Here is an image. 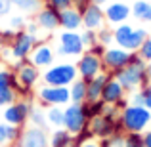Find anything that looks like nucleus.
Segmentation results:
<instances>
[{
	"label": "nucleus",
	"mask_w": 151,
	"mask_h": 147,
	"mask_svg": "<svg viewBox=\"0 0 151 147\" xmlns=\"http://www.w3.org/2000/svg\"><path fill=\"white\" fill-rule=\"evenodd\" d=\"M119 82L122 84V88L126 92H136L138 88H144L149 84V75H147V63L138 55V52H134L132 61L121 69L119 73L113 75Z\"/></svg>",
	"instance_id": "1"
},
{
	"label": "nucleus",
	"mask_w": 151,
	"mask_h": 147,
	"mask_svg": "<svg viewBox=\"0 0 151 147\" xmlns=\"http://www.w3.org/2000/svg\"><path fill=\"white\" fill-rule=\"evenodd\" d=\"M124 134H144L151 124V111L144 105H128L121 111Z\"/></svg>",
	"instance_id": "2"
},
{
	"label": "nucleus",
	"mask_w": 151,
	"mask_h": 147,
	"mask_svg": "<svg viewBox=\"0 0 151 147\" xmlns=\"http://www.w3.org/2000/svg\"><path fill=\"white\" fill-rule=\"evenodd\" d=\"M113 37H115V46L124 48L128 52H138L144 44V40L149 37V33L142 27L136 29L130 23H122V25H117L113 29Z\"/></svg>",
	"instance_id": "3"
},
{
	"label": "nucleus",
	"mask_w": 151,
	"mask_h": 147,
	"mask_svg": "<svg viewBox=\"0 0 151 147\" xmlns=\"http://www.w3.org/2000/svg\"><path fill=\"white\" fill-rule=\"evenodd\" d=\"M40 78L48 86H71L78 78V71H77V65L69 61L54 63L52 67L44 69Z\"/></svg>",
	"instance_id": "4"
},
{
	"label": "nucleus",
	"mask_w": 151,
	"mask_h": 147,
	"mask_svg": "<svg viewBox=\"0 0 151 147\" xmlns=\"http://www.w3.org/2000/svg\"><path fill=\"white\" fill-rule=\"evenodd\" d=\"M88 115H86L84 103H69L63 107V128L71 132L73 136L81 134L84 128H88Z\"/></svg>",
	"instance_id": "5"
},
{
	"label": "nucleus",
	"mask_w": 151,
	"mask_h": 147,
	"mask_svg": "<svg viewBox=\"0 0 151 147\" xmlns=\"http://www.w3.org/2000/svg\"><path fill=\"white\" fill-rule=\"evenodd\" d=\"M37 99L42 107H65L71 103L69 86H48L42 84L37 90Z\"/></svg>",
	"instance_id": "6"
},
{
	"label": "nucleus",
	"mask_w": 151,
	"mask_h": 147,
	"mask_svg": "<svg viewBox=\"0 0 151 147\" xmlns=\"http://www.w3.org/2000/svg\"><path fill=\"white\" fill-rule=\"evenodd\" d=\"M84 52H86V48L81 40V33L78 31H63V33H59L55 55H61V57H81Z\"/></svg>",
	"instance_id": "7"
},
{
	"label": "nucleus",
	"mask_w": 151,
	"mask_h": 147,
	"mask_svg": "<svg viewBox=\"0 0 151 147\" xmlns=\"http://www.w3.org/2000/svg\"><path fill=\"white\" fill-rule=\"evenodd\" d=\"M132 55H134V52L119 48V46H109V48L105 50V54H103L101 61H103V67H105L107 73L115 75L121 69H124V67L132 61Z\"/></svg>",
	"instance_id": "8"
},
{
	"label": "nucleus",
	"mask_w": 151,
	"mask_h": 147,
	"mask_svg": "<svg viewBox=\"0 0 151 147\" xmlns=\"http://www.w3.org/2000/svg\"><path fill=\"white\" fill-rule=\"evenodd\" d=\"M75 65H77V71H78V78H82V80H86V82L92 80V78L98 77V75L105 73V67H103L101 57L90 54L88 50L78 57V61L75 63Z\"/></svg>",
	"instance_id": "9"
},
{
	"label": "nucleus",
	"mask_w": 151,
	"mask_h": 147,
	"mask_svg": "<svg viewBox=\"0 0 151 147\" xmlns=\"http://www.w3.org/2000/svg\"><path fill=\"white\" fill-rule=\"evenodd\" d=\"M37 44H38V37L29 34L27 31H17V33H15L14 42L10 44L14 61H15V59H29L31 52L35 50V46H37Z\"/></svg>",
	"instance_id": "10"
},
{
	"label": "nucleus",
	"mask_w": 151,
	"mask_h": 147,
	"mask_svg": "<svg viewBox=\"0 0 151 147\" xmlns=\"http://www.w3.org/2000/svg\"><path fill=\"white\" fill-rule=\"evenodd\" d=\"M31 101L29 99H17L12 105H8L4 109V122L8 124H14L21 128L27 120H29V113H31Z\"/></svg>",
	"instance_id": "11"
},
{
	"label": "nucleus",
	"mask_w": 151,
	"mask_h": 147,
	"mask_svg": "<svg viewBox=\"0 0 151 147\" xmlns=\"http://www.w3.org/2000/svg\"><path fill=\"white\" fill-rule=\"evenodd\" d=\"M14 147H50V136L46 134V128L29 126L21 130V136Z\"/></svg>",
	"instance_id": "12"
},
{
	"label": "nucleus",
	"mask_w": 151,
	"mask_h": 147,
	"mask_svg": "<svg viewBox=\"0 0 151 147\" xmlns=\"http://www.w3.org/2000/svg\"><path fill=\"white\" fill-rule=\"evenodd\" d=\"M105 11V21L109 25H122L132 17V6L126 2H117V0H111L107 6H103Z\"/></svg>",
	"instance_id": "13"
},
{
	"label": "nucleus",
	"mask_w": 151,
	"mask_h": 147,
	"mask_svg": "<svg viewBox=\"0 0 151 147\" xmlns=\"http://www.w3.org/2000/svg\"><path fill=\"white\" fill-rule=\"evenodd\" d=\"M90 132L94 134V138L98 140H107L113 134H117V118H111L107 115H98V117L90 118L88 122Z\"/></svg>",
	"instance_id": "14"
},
{
	"label": "nucleus",
	"mask_w": 151,
	"mask_h": 147,
	"mask_svg": "<svg viewBox=\"0 0 151 147\" xmlns=\"http://www.w3.org/2000/svg\"><path fill=\"white\" fill-rule=\"evenodd\" d=\"M82 14V27L88 31H100L105 27V11H103L101 6L90 2L84 10L81 11Z\"/></svg>",
	"instance_id": "15"
},
{
	"label": "nucleus",
	"mask_w": 151,
	"mask_h": 147,
	"mask_svg": "<svg viewBox=\"0 0 151 147\" xmlns=\"http://www.w3.org/2000/svg\"><path fill=\"white\" fill-rule=\"evenodd\" d=\"M29 61L33 63L35 67H38V69H48L55 61V50L52 48L48 42H38V44L35 46V50L31 52Z\"/></svg>",
	"instance_id": "16"
},
{
	"label": "nucleus",
	"mask_w": 151,
	"mask_h": 147,
	"mask_svg": "<svg viewBox=\"0 0 151 147\" xmlns=\"http://www.w3.org/2000/svg\"><path fill=\"white\" fill-rule=\"evenodd\" d=\"M35 21H37L38 27H40V31L52 33V31H55L59 27V11L55 10V8L48 6V4H44L42 10L35 15Z\"/></svg>",
	"instance_id": "17"
},
{
	"label": "nucleus",
	"mask_w": 151,
	"mask_h": 147,
	"mask_svg": "<svg viewBox=\"0 0 151 147\" xmlns=\"http://www.w3.org/2000/svg\"><path fill=\"white\" fill-rule=\"evenodd\" d=\"M126 98V90L122 88V84L117 80L115 77H111L109 80L105 82L103 86V92H101V101L105 105H119V101Z\"/></svg>",
	"instance_id": "18"
},
{
	"label": "nucleus",
	"mask_w": 151,
	"mask_h": 147,
	"mask_svg": "<svg viewBox=\"0 0 151 147\" xmlns=\"http://www.w3.org/2000/svg\"><path fill=\"white\" fill-rule=\"evenodd\" d=\"M14 73L17 75L19 84H21L23 88H29V90H33L35 86H37V82L40 80V77H42L40 69H38V67H35L31 61H27L25 65L19 67L17 71H14Z\"/></svg>",
	"instance_id": "19"
},
{
	"label": "nucleus",
	"mask_w": 151,
	"mask_h": 147,
	"mask_svg": "<svg viewBox=\"0 0 151 147\" xmlns=\"http://www.w3.org/2000/svg\"><path fill=\"white\" fill-rule=\"evenodd\" d=\"M113 77L111 73H101L98 75V77H94L92 80L86 82V103H94V101H100L101 99V92H103V86H105V82L109 80V78Z\"/></svg>",
	"instance_id": "20"
},
{
	"label": "nucleus",
	"mask_w": 151,
	"mask_h": 147,
	"mask_svg": "<svg viewBox=\"0 0 151 147\" xmlns=\"http://www.w3.org/2000/svg\"><path fill=\"white\" fill-rule=\"evenodd\" d=\"M59 27H61L63 31H81V27H82V14L75 6L59 11Z\"/></svg>",
	"instance_id": "21"
},
{
	"label": "nucleus",
	"mask_w": 151,
	"mask_h": 147,
	"mask_svg": "<svg viewBox=\"0 0 151 147\" xmlns=\"http://www.w3.org/2000/svg\"><path fill=\"white\" fill-rule=\"evenodd\" d=\"M12 6L23 15H37L42 10V0H12Z\"/></svg>",
	"instance_id": "22"
},
{
	"label": "nucleus",
	"mask_w": 151,
	"mask_h": 147,
	"mask_svg": "<svg viewBox=\"0 0 151 147\" xmlns=\"http://www.w3.org/2000/svg\"><path fill=\"white\" fill-rule=\"evenodd\" d=\"M21 130L19 126L8 124V122H0V145H8V143H15L21 136Z\"/></svg>",
	"instance_id": "23"
},
{
	"label": "nucleus",
	"mask_w": 151,
	"mask_h": 147,
	"mask_svg": "<svg viewBox=\"0 0 151 147\" xmlns=\"http://www.w3.org/2000/svg\"><path fill=\"white\" fill-rule=\"evenodd\" d=\"M132 6V17L142 23H151V2L147 0H136L130 4Z\"/></svg>",
	"instance_id": "24"
},
{
	"label": "nucleus",
	"mask_w": 151,
	"mask_h": 147,
	"mask_svg": "<svg viewBox=\"0 0 151 147\" xmlns=\"http://www.w3.org/2000/svg\"><path fill=\"white\" fill-rule=\"evenodd\" d=\"M73 145V134L65 128H55L50 136V147H71Z\"/></svg>",
	"instance_id": "25"
},
{
	"label": "nucleus",
	"mask_w": 151,
	"mask_h": 147,
	"mask_svg": "<svg viewBox=\"0 0 151 147\" xmlns=\"http://www.w3.org/2000/svg\"><path fill=\"white\" fill-rule=\"evenodd\" d=\"M86 80L77 78L73 84L69 86V94H71V103H84L86 101Z\"/></svg>",
	"instance_id": "26"
},
{
	"label": "nucleus",
	"mask_w": 151,
	"mask_h": 147,
	"mask_svg": "<svg viewBox=\"0 0 151 147\" xmlns=\"http://www.w3.org/2000/svg\"><path fill=\"white\" fill-rule=\"evenodd\" d=\"M29 122H31V126H37V128H46V126H48L46 111L42 109V105H33V107H31Z\"/></svg>",
	"instance_id": "27"
},
{
	"label": "nucleus",
	"mask_w": 151,
	"mask_h": 147,
	"mask_svg": "<svg viewBox=\"0 0 151 147\" xmlns=\"http://www.w3.org/2000/svg\"><path fill=\"white\" fill-rule=\"evenodd\" d=\"M46 120H48V126L63 128V107H48L46 109Z\"/></svg>",
	"instance_id": "28"
},
{
	"label": "nucleus",
	"mask_w": 151,
	"mask_h": 147,
	"mask_svg": "<svg viewBox=\"0 0 151 147\" xmlns=\"http://www.w3.org/2000/svg\"><path fill=\"white\" fill-rule=\"evenodd\" d=\"M81 40L84 44L86 50H90L92 46L98 44V31H88V29H82L81 31Z\"/></svg>",
	"instance_id": "29"
},
{
	"label": "nucleus",
	"mask_w": 151,
	"mask_h": 147,
	"mask_svg": "<svg viewBox=\"0 0 151 147\" xmlns=\"http://www.w3.org/2000/svg\"><path fill=\"white\" fill-rule=\"evenodd\" d=\"M84 109H86V115H88V118H94L98 117V115H103V109H105V103L101 101H94V103H86L84 101Z\"/></svg>",
	"instance_id": "30"
},
{
	"label": "nucleus",
	"mask_w": 151,
	"mask_h": 147,
	"mask_svg": "<svg viewBox=\"0 0 151 147\" xmlns=\"http://www.w3.org/2000/svg\"><path fill=\"white\" fill-rule=\"evenodd\" d=\"M98 42L103 44L105 48H109V46L115 44V37H113V31L107 29V27H103V29L98 31Z\"/></svg>",
	"instance_id": "31"
},
{
	"label": "nucleus",
	"mask_w": 151,
	"mask_h": 147,
	"mask_svg": "<svg viewBox=\"0 0 151 147\" xmlns=\"http://www.w3.org/2000/svg\"><path fill=\"white\" fill-rule=\"evenodd\" d=\"M8 27H10V29H14V31H25V27H27V19H25V15H23V14L12 15L10 21H8Z\"/></svg>",
	"instance_id": "32"
},
{
	"label": "nucleus",
	"mask_w": 151,
	"mask_h": 147,
	"mask_svg": "<svg viewBox=\"0 0 151 147\" xmlns=\"http://www.w3.org/2000/svg\"><path fill=\"white\" fill-rule=\"evenodd\" d=\"M138 55H140L142 59H144L145 63L151 61V37H147L144 40V44H142V48L138 50Z\"/></svg>",
	"instance_id": "33"
},
{
	"label": "nucleus",
	"mask_w": 151,
	"mask_h": 147,
	"mask_svg": "<svg viewBox=\"0 0 151 147\" xmlns=\"http://www.w3.org/2000/svg\"><path fill=\"white\" fill-rule=\"evenodd\" d=\"M124 147H144V138H142V134H126Z\"/></svg>",
	"instance_id": "34"
},
{
	"label": "nucleus",
	"mask_w": 151,
	"mask_h": 147,
	"mask_svg": "<svg viewBox=\"0 0 151 147\" xmlns=\"http://www.w3.org/2000/svg\"><path fill=\"white\" fill-rule=\"evenodd\" d=\"M44 4L55 8L58 11H63L67 8H73V0H44Z\"/></svg>",
	"instance_id": "35"
},
{
	"label": "nucleus",
	"mask_w": 151,
	"mask_h": 147,
	"mask_svg": "<svg viewBox=\"0 0 151 147\" xmlns=\"http://www.w3.org/2000/svg\"><path fill=\"white\" fill-rule=\"evenodd\" d=\"M124 141H126V134H113L109 138L111 147H124Z\"/></svg>",
	"instance_id": "36"
},
{
	"label": "nucleus",
	"mask_w": 151,
	"mask_h": 147,
	"mask_svg": "<svg viewBox=\"0 0 151 147\" xmlns=\"http://www.w3.org/2000/svg\"><path fill=\"white\" fill-rule=\"evenodd\" d=\"M14 6H12V0H0V17H6L12 14Z\"/></svg>",
	"instance_id": "37"
},
{
	"label": "nucleus",
	"mask_w": 151,
	"mask_h": 147,
	"mask_svg": "<svg viewBox=\"0 0 151 147\" xmlns=\"http://www.w3.org/2000/svg\"><path fill=\"white\" fill-rule=\"evenodd\" d=\"M144 92H142V90H136V92L132 94V96H130V99H128V103L130 105H144Z\"/></svg>",
	"instance_id": "38"
},
{
	"label": "nucleus",
	"mask_w": 151,
	"mask_h": 147,
	"mask_svg": "<svg viewBox=\"0 0 151 147\" xmlns=\"http://www.w3.org/2000/svg\"><path fill=\"white\" fill-rule=\"evenodd\" d=\"M15 33H17V31L10 29V27H8V29H2V38H4V44H6V46H10L12 42H14Z\"/></svg>",
	"instance_id": "39"
},
{
	"label": "nucleus",
	"mask_w": 151,
	"mask_h": 147,
	"mask_svg": "<svg viewBox=\"0 0 151 147\" xmlns=\"http://www.w3.org/2000/svg\"><path fill=\"white\" fill-rule=\"evenodd\" d=\"M142 92H144V107H147V109L151 111V86L147 84V86H144V88H142Z\"/></svg>",
	"instance_id": "40"
},
{
	"label": "nucleus",
	"mask_w": 151,
	"mask_h": 147,
	"mask_svg": "<svg viewBox=\"0 0 151 147\" xmlns=\"http://www.w3.org/2000/svg\"><path fill=\"white\" fill-rule=\"evenodd\" d=\"M105 50H107L105 46L98 42V44H96V46H92V48H90L88 52H90V54H94V55H98V57H103V54H105Z\"/></svg>",
	"instance_id": "41"
},
{
	"label": "nucleus",
	"mask_w": 151,
	"mask_h": 147,
	"mask_svg": "<svg viewBox=\"0 0 151 147\" xmlns=\"http://www.w3.org/2000/svg\"><path fill=\"white\" fill-rule=\"evenodd\" d=\"M25 31H27L29 34H35V37H38V31H40V27L37 25V21H27Z\"/></svg>",
	"instance_id": "42"
},
{
	"label": "nucleus",
	"mask_w": 151,
	"mask_h": 147,
	"mask_svg": "<svg viewBox=\"0 0 151 147\" xmlns=\"http://www.w3.org/2000/svg\"><path fill=\"white\" fill-rule=\"evenodd\" d=\"M88 4H90V0H73V6L77 8L78 11H82L86 6H88Z\"/></svg>",
	"instance_id": "43"
},
{
	"label": "nucleus",
	"mask_w": 151,
	"mask_h": 147,
	"mask_svg": "<svg viewBox=\"0 0 151 147\" xmlns=\"http://www.w3.org/2000/svg\"><path fill=\"white\" fill-rule=\"evenodd\" d=\"M142 138H144V147H151V130H145Z\"/></svg>",
	"instance_id": "44"
},
{
	"label": "nucleus",
	"mask_w": 151,
	"mask_h": 147,
	"mask_svg": "<svg viewBox=\"0 0 151 147\" xmlns=\"http://www.w3.org/2000/svg\"><path fill=\"white\" fill-rule=\"evenodd\" d=\"M81 147H100V141H96V140H90V141H86V143H82Z\"/></svg>",
	"instance_id": "45"
},
{
	"label": "nucleus",
	"mask_w": 151,
	"mask_h": 147,
	"mask_svg": "<svg viewBox=\"0 0 151 147\" xmlns=\"http://www.w3.org/2000/svg\"><path fill=\"white\" fill-rule=\"evenodd\" d=\"M90 2H92V4H98V6H107V4H109L111 2V0H90Z\"/></svg>",
	"instance_id": "46"
},
{
	"label": "nucleus",
	"mask_w": 151,
	"mask_h": 147,
	"mask_svg": "<svg viewBox=\"0 0 151 147\" xmlns=\"http://www.w3.org/2000/svg\"><path fill=\"white\" fill-rule=\"evenodd\" d=\"M4 46H6V44H4V38H2V31H0V52H2V48H4Z\"/></svg>",
	"instance_id": "47"
},
{
	"label": "nucleus",
	"mask_w": 151,
	"mask_h": 147,
	"mask_svg": "<svg viewBox=\"0 0 151 147\" xmlns=\"http://www.w3.org/2000/svg\"><path fill=\"white\" fill-rule=\"evenodd\" d=\"M147 75H149V78H151V61L147 63Z\"/></svg>",
	"instance_id": "48"
},
{
	"label": "nucleus",
	"mask_w": 151,
	"mask_h": 147,
	"mask_svg": "<svg viewBox=\"0 0 151 147\" xmlns=\"http://www.w3.org/2000/svg\"><path fill=\"white\" fill-rule=\"evenodd\" d=\"M117 2H126V0H117Z\"/></svg>",
	"instance_id": "49"
}]
</instances>
